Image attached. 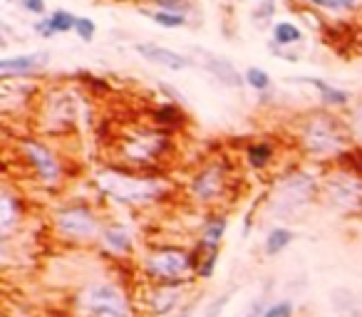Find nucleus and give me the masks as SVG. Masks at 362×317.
Returning <instances> with one entry per match:
<instances>
[{
    "label": "nucleus",
    "instance_id": "obj_26",
    "mask_svg": "<svg viewBox=\"0 0 362 317\" xmlns=\"http://www.w3.org/2000/svg\"><path fill=\"white\" fill-rule=\"evenodd\" d=\"M156 121L159 124H179L181 121V109L176 104H164L156 109Z\"/></svg>",
    "mask_w": 362,
    "mask_h": 317
},
{
    "label": "nucleus",
    "instance_id": "obj_3",
    "mask_svg": "<svg viewBox=\"0 0 362 317\" xmlns=\"http://www.w3.org/2000/svg\"><path fill=\"white\" fill-rule=\"evenodd\" d=\"M347 139H350V136H347L345 126L330 114H313L300 129L303 146H305V151L313 156L340 154L347 146Z\"/></svg>",
    "mask_w": 362,
    "mask_h": 317
},
{
    "label": "nucleus",
    "instance_id": "obj_6",
    "mask_svg": "<svg viewBox=\"0 0 362 317\" xmlns=\"http://www.w3.org/2000/svg\"><path fill=\"white\" fill-rule=\"evenodd\" d=\"M55 228L60 236L70 241H92L102 236L100 218L87 206H67L55 213Z\"/></svg>",
    "mask_w": 362,
    "mask_h": 317
},
{
    "label": "nucleus",
    "instance_id": "obj_22",
    "mask_svg": "<svg viewBox=\"0 0 362 317\" xmlns=\"http://www.w3.org/2000/svg\"><path fill=\"white\" fill-rule=\"evenodd\" d=\"M144 16L149 18L151 23H156L159 28H184L187 25V16H179V13H169V11H144Z\"/></svg>",
    "mask_w": 362,
    "mask_h": 317
},
{
    "label": "nucleus",
    "instance_id": "obj_23",
    "mask_svg": "<svg viewBox=\"0 0 362 317\" xmlns=\"http://www.w3.org/2000/svg\"><path fill=\"white\" fill-rule=\"evenodd\" d=\"M243 80H246V85L256 92H266L268 87H271V77H268V72L261 70V67H248Z\"/></svg>",
    "mask_w": 362,
    "mask_h": 317
},
{
    "label": "nucleus",
    "instance_id": "obj_8",
    "mask_svg": "<svg viewBox=\"0 0 362 317\" xmlns=\"http://www.w3.org/2000/svg\"><path fill=\"white\" fill-rule=\"evenodd\" d=\"M21 151L25 156V162L30 164V169L35 172L37 181L45 184V186H55L62 179V167L57 162V156L47 149L45 144L35 139H23L21 141Z\"/></svg>",
    "mask_w": 362,
    "mask_h": 317
},
{
    "label": "nucleus",
    "instance_id": "obj_14",
    "mask_svg": "<svg viewBox=\"0 0 362 317\" xmlns=\"http://www.w3.org/2000/svg\"><path fill=\"white\" fill-rule=\"evenodd\" d=\"M298 82L315 87L317 95H320V100L325 102V104H330V107H345L347 102H350V95H347L345 90H337V87L327 85V82H322V80H315V77H300Z\"/></svg>",
    "mask_w": 362,
    "mask_h": 317
},
{
    "label": "nucleus",
    "instance_id": "obj_1",
    "mask_svg": "<svg viewBox=\"0 0 362 317\" xmlns=\"http://www.w3.org/2000/svg\"><path fill=\"white\" fill-rule=\"evenodd\" d=\"M75 312L77 317H132V305L119 285L97 280L77 292Z\"/></svg>",
    "mask_w": 362,
    "mask_h": 317
},
{
    "label": "nucleus",
    "instance_id": "obj_28",
    "mask_svg": "<svg viewBox=\"0 0 362 317\" xmlns=\"http://www.w3.org/2000/svg\"><path fill=\"white\" fill-rule=\"evenodd\" d=\"M293 315V302L291 300H278V302H271L266 307V315L263 317H291Z\"/></svg>",
    "mask_w": 362,
    "mask_h": 317
},
{
    "label": "nucleus",
    "instance_id": "obj_10",
    "mask_svg": "<svg viewBox=\"0 0 362 317\" xmlns=\"http://www.w3.org/2000/svg\"><path fill=\"white\" fill-rule=\"evenodd\" d=\"M47 65V52H28V55H16L0 60V75L6 77H25L33 72L42 70Z\"/></svg>",
    "mask_w": 362,
    "mask_h": 317
},
{
    "label": "nucleus",
    "instance_id": "obj_19",
    "mask_svg": "<svg viewBox=\"0 0 362 317\" xmlns=\"http://www.w3.org/2000/svg\"><path fill=\"white\" fill-rule=\"evenodd\" d=\"M21 218V203L13 198L11 191H3V213H0V228H3V236L13 231V226Z\"/></svg>",
    "mask_w": 362,
    "mask_h": 317
},
{
    "label": "nucleus",
    "instance_id": "obj_17",
    "mask_svg": "<svg viewBox=\"0 0 362 317\" xmlns=\"http://www.w3.org/2000/svg\"><path fill=\"white\" fill-rule=\"evenodd\" d=\"M305 6L315 8L322 13H332V16H342V13H355L362 8V0H303Z\"/></svg>",
    "mask_w": 362,
    "mask_h": 317
},
{
    "label": "nucleus",
    "instance_id": "obj_24",
    "mask_svg": "<svg viewBox=\"0 0 362 317\" xmlns=\"http://www.w3.org/2000/svg\"><path fill=\"white\" fill-rule=\"evenodd\" d=\"M50 25H52V30H55V35L57 32H70V30H75V25H77V18L72 16L70 11H55L50 18Z\"/></svg>",
    "mask_w": 362,
    "mask_h": 317
},
{
    "label": "nucleus",
    "instance_id": "obj_13",
    "mask_svg": "<svg viewBox=\"0 0 362 317\" xmlns=\"http://www.w3.org/2000/svg\"><path fill=\"white\" fill-rule=\"evenodd\" d=\"M181 302V287L179 285H164L156 287L149 297V307L154 315H169V312L179 310Z\"/></svg>",
    "mask_w": 362,
    "mask_h": 317
},
{
    "label": "nucleus",
    "instance_id": "obj_20",
    "mask_svg": "<svg viewBox=\"0 0 362 317\" xmlns=\"http://www.w3.org/2000/svg\"><path fill=\"white\" fill-rule=\"evenodd\" d=\"M223 233H226V218H223V216H211L206 221V226H204L202 241H199V243H204V246H209V248H218Z\"/></svg>",
    "mask_w": 362,
    "mask_h": 317
},
{
    "label": "nucleus",
    "instance_id": "obj_31",
    "mask_svg": "<svg viewBox=\"0 0 362 317\" xmlns=\"http://www.w3.org/2000/svg\"><path fill=\"white\" fill-rule=\"evenodd\" d=\"M266 307H268L266 297H261V300H256V302H253V305H251V310H248L243 317H263V315H266Z\"/></svg>",
    "mask_w": 362,
    "mask_h": 317
},
{
    "label": "nucleus",
    "instance_id": "obj_16",
    "mask_svg": "<svg viewBox=\"0 0 362 317\" xmlns=\"http://www.w3.org/2000/svg\"><path fill=\"white\" fill-rule=\"evenodd\" d=\"M303 40V30L291 20H281L273 25V45L278 47H291Z\"/></svg>",
    "mask_w": 362,
    "mask_h": 317
},
{
    "label": "nucleus",
    "instance_id": "obj_32",
    "mask_svg": "<svg viewBox=\"0 0 362 317\" xmlns=\"http://www.w3.org/2000/svg\"><path fill=\"white\" fill-rule=\"evenodd\" d=\"M35 32H40L42 37L55 35V30H52V25H50V20H47V18H40V20L35 23Z\"/></svg>",
    "mask_w": 362,
    "mask_h": 317
},
{
    "label": "nucleus",
    "instance_id": "obj_15",
    "mask_svg": "<svg viewBox=\"0 0 362 317\" xmlns=\"http://www.w3.org/2000/svg\"><path fill=\"white\" fill-rule=\"evenodd\" d=\"M102 243L115 253H129L132 251V236L124 226H105L102 228Z\"/></svg>",
    "mask_w": 362,
    "mask_h": 317
},
{
    "label": "nucleus",
    "instance_id": "obj_34",
    "mask_svg": "<svg viewBox=\"0 0 362 317\" xmlns=\"http://www.w3.org/2000/svg\"><path fill=\"white\" fill-rule=\"evenodd\" d=\"M194 305H197V300L189 302V305H181V307H179V312H176L174 317H192V315H194Z\"/></svg>",
    "mask_w": 362,
    "mask_h": 317
},
{
    "label": "nucleus",
    "instance_id": "obj_9",
    "mask_svg": "<svg viewBox=\"0 0 362 317\" xmlns=\"http://www.w3.org/2000/svg\"><path fill=\"white\" fill-rule=\"evenodd\" d=\"M136 52H139L144 60L154 62V65H159V67H166V70H174V72L192 67V60H189L187 55L169 50V47L154 45V42H141V45H136Z\"/></svg>",
    "mask_w": 362,
    "mask_h": 317
},
{
    "label": "nucleus",
    "instance_id": "obj_30",
    "mask_svg": "<svg viewBox=\"0 0 362 317\" xmlns=\"http://www.w3.org/2000/svg\"><path fill=\"white\" fill-rule=\"evenodd\" d=\"M21 8L30 16H45V0H21Z\"/></svg>",
    "mask_w": 362,
    "mask_h": 317
},
{
    "label": "nucleus",
    "instance_id": "obj_12",
    "mask_svg": "<svg viewBox=\"0 0 362 317\" xmlns=\"http://www.w3.org/2000/svg\"><path fill=\"white\" fill-rule=\"evenodd\" d=\"M197 55L202 57V65L206 67V72H211L214 77H216L221 85H226V87H241L243 82V77L236 72V67L231 65V62L226 60V57H218V55H214V52H209V50H197Z\"/></svg>",
    "mask_w": 362,
    "mask_h": 317
},
{
    "label": "nucleus",
    "instance_id": "obj_33",
    "mask_svg": "<svg viewBox=\"0 0 362 317\" xmlns=\"http://www.w3.org/2000/svg\"><path fill=\"white\" fill-rule=\"evenodd\" d=\"M273 11H276V3H273V0H266L261 11H256V18H261V20H271Z\"/></svg>",
    "mask_w": 362,
    "mask_h": 317
},
{
    "label": "nucleus",
    "instance_id": "obj_2",
    "mask_svg": "<svg viewBox=\"0 0 362 317\" xmlns=\"http://www.w3.org/2000/svg\"><path fill=\"white\" fill-rule=\"evenodd\" d=\"M97 186L122 203H149L161 196V181L149 177H132V174L107 169L97 174Z\"/></svg>",
    "mask_w": 362,
    "mask_h": 317
},
{
    "label": "nucleus",
    "instance_id": "obj_7",
    "mask_svg": "<svg viewBox=\"0 0 362 317\" xmlns=\"http://www.w3.org/2000/svg\"><path fill=\"white\" fill-rule=\"evenodd\" d=\"M228 189V172L221 162H211L202 167L189 181V193L197 203H216Z\"/></svg>",
    "mask_w": 362,
    "mask_h": 317
},
{
    "label": "nucleus",
    "instance_id": "obj_18",
    "mask_svg": "<svg viewBox=\"0 0 362 317\" xmlns=\"http://www.w3.org/2000/svg\"><path fill=\"white\" fill-rule=\"evenodd\" d=\"M273 156H276V151H273V144H268V141H253L246 149L248 164H251L253 169H258V172L266 169L268 164L273 162Z\"/></svg>",
    "mask_w": 362,
    "mask_h": 317
},
{
    "label": "nucleus",
    "instance_id": "obj_27",
    "mask_svg": "<svg viewBox=\"0 0 362 317\" xmlns=\"http://www.w3.org/2000/svg\"><path fill=\"white\" fill-rule=\"evenodd\" d=\"M75 32H77V37H80V40L92 42V40H95V32H97L95 20H90V18H77Z\"/></svg>",
    "mask_w": 362,
    "mask_h": 317
},
{
    "label": "nucleus",
    "instance_id": "obj_11",
    "mask_svg": "<svg viewBox=\"0 0 362 317\" xmlns=\"http://www.w3.org/2000/svg\"><path fill=\"white\" fill-rule=\"evenodd\" d=\"M313 191H315V186H313L310 179L296 177L281 189V193H278V203H281V208H286V211H298V208L305 206V203L310 201Z\"/></svg>",
    "mask_w": 362,
    "mask_h": 317
},
{
    "label": "nucleus",
    "instance_id": "obj_5",
    "mask_svg": "<svg viewBox=\"0 0 362 317\" xmlns=\"http://www.w3.org/2000/svg\"><path fill=\"white\" fill-rule=\"evenodd\" d=\"M169 149V136L164 131L141 129L139 134H132L122 144V156L134 167H146L161 159V154Z\"/></svg>",
    "mask_w": 362,
    "mask_h": 317
},
{
    "label": "nucleus",
    "instance_id": "obj_4",
    "mask_svg": "<svg viewBox=\"0 0 362 317\" xmlns=\"http://www.w3.org/2000/svg\"><path fill=\"white\" fill-rule=\"evenodd\" d=\"M192 270H197L194 256L184 248H159L144 261V273L156 282H184Z\"/></svg>",
    "mask_w": 362,
    "mask_h": 317
},
{
    "label": "nucleus",
    "instance_id": "obj_21",
    "mask_svg": "<svg viewBox=\"0 0 362 317\" xmlns=\"http://www.w3.org/2000/svg\"><path fill=\"white\" fill-rule=\"evenodd\" d=\"M293 238L296 236H293V231H288V228H273L266 238V253L268 256H278V253H283L291 246Z\"/></svg>",
    "mask_w": 362,
    "mask_h": 317
},
{
    "label": "nucleus",
    "instance_id": "obj_29",
    "mask_svg": "<svg viewBox=\"0 0 362 317\" xmlns=\"http://www.w3.org/2000/svg\"><path fill=\"white\" fill-rule=\"evenodd\" d=\"M228 300H231V292H223L221 297H216V300L211 302V305L206 307V312H204V317H218L223 312V307L228 305Z\"/></svg>",
    "mask_w": 362,
    "mask_h": 317
},
{
    "label": "nucleus",
    "instance_id": "obj_25",
    "mask_svg": "<svg viewBox=\"0 0 362 317\" xmlns=\"http://www.w3.org/2000/svg\"><path fill=\"white\" fill-rule=\"evenodd\" d=\"M156 11H169V13H179V16H187L192 11V3L189 0H154Z\"/></svg>",
    "mask_w": 362,
    "mask_h": 317
}]
</instances>
